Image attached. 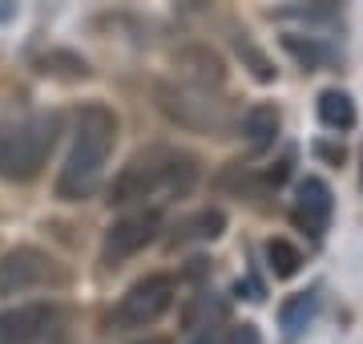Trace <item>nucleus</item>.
<instances>
[{
    "instance_id": "12",
    "label": "nucleus",
    "mask_w": 363,
    "mask_h": 344,
    "mask_svg": "<svg viewBox=\"0 0 363 344\" xmlns=\"http://www.w3.org/2000/svg\"><path fill=\"white\" fill-rule=\"evenodd\" d=\"M222 231H226V215H222L218 207H206V211L190 215V219L178 227L174 243H214Z\"/></svg>"
},
{
    "instance_id": "4",
    "label": "nucleus",
    "mask_w": 363,
    "mask_h": 344,
    "mask_svg": "<svg viewBox=\"0 0 363 344\" xmlns=\"http://www.w3.org/2000/svg\"><path fill=\"white\" fill-rule=\"evenodd\" d=\"M157 106L169 122H178L182 130L198 134H226L230 130V109L222 97L210 93V85H157Z\"/></svg>"
},
{
    "instance_id": "9",
    "label": "nucleus",
    "mask_w": 363,
    "mask_h": 344,
    "mask_svg": "<svg viewBox=\"0 0 363 344\" xmlns=\"http://www.w3.org/2000/svg\"><path fill=\"white\" fill-rule=\"evenodd\" d=\"M331 211H335V199H331V186L323 178H303L295 195V223L307 231V235H323L327 223H331Z\"/></svg>"
},
{
    "instance_id": "6",
    "label": "nucleus",
    "mask_w": 363,
    "mask_h": 344,
    "mask_svg": "<svg viewBox=\"0 0 363 344\" xmlns=\"http://www.w3.org/2000/svg\"><path fill=\"white\" fill-rule=\"evenodd\" d=\"M0 344H69V320L57 304H21L0 312Z\"/></svg>"
},
{
    "instance_id": "20",
    "label": "nucleus",
    "mask_w": 363,
    "mask_h": 344,
    "mask_svg": "<svg viewBox=\"0 0 363 344\" xmlns=\"http://www.w3.org/2000/svg\"><path fill=\"white\" fill-rule=\"evenodd\" d=\"M138 344H169L166 336H145V340H138Z\"/></svg>"
},
{
    "instance_id": "17",
    "label": "nucleus",
    "mask_w": 363,
    "mask_h": 344,
    "mask_svg": "<svg viewBox=\"0 0 363 344\" xmlns=\"http://www.w3.org/2000/svg\"><path fill=\"white\" fill-rule=\"evenodd\" d=\"M283 49L295 57L303 69H319V65H327V57H331L315 37H298V33H286V37H283Z\"/></svg>"
},
{
    "instance_id": "1",
    "label": "nucleus",
    "mask_w": 363,
    "mask_h": 344,
    "mask_svg": "<svg viewBox=\"0 0 363 344\" xmlns=\"http://www.w3.org/2000/svg\"><path fill=\"white\" fill-rule=\"evenodd\" d=\"M113 142H117L113 109L101 106V102H89L77 114V134H73L65 166L57 174V199H65V203L93 199V190L105 178V162H109Z\"/></svg>"
},
{
    "instance_id": "16",
    "label": "nucleus",
    "mask_w": 363,
    "mask_h": 344,
    "mask_svg": "<svg viewBox=\"0 0 363 344\" xmlns=\"http://www.w3.org/2000/svg\"><path fill=\"white\" fill-rule=\"evenodd\" d=\"M40 65V73L45 77H61V81H81V77H89V65L81 61V57H73V53H49V57H40L37 61Z\"/></svg>"
},
{
    "instance_id": "3",
    "label": "nucleus",
    "mask_w": 363,
    "mask_h": 344,
    "mask_svg": "<svg viewBox=\"0 0 363 344\" xmlns=\"http://www.w3.org/2000/svg\"><path fill=\"white\" fill-rule=\"evenodd\" d=\"M57 130H61L57 114H25L0 122V178L33 183L57 146Z\"/></svg>"
},
{
    "instance_id": "21",
    "label": "nucleus",
    "mask_w": 363,
    "mask_h": 344,
    "mask_svg": "<svg viewBox=\"0 0 363 344\" xmlns=\"http://www.w3.org/2000/svg\"><path fill=\"white\" fill-rule=\"evenodd\" d=\"M194 344H218V340H214V336H210V332H202V336H198Z\"/></svg>"
},
{
    "instance_id": "2",
    "label": "nucleus",
    "mask_w": 363,
    "mask_h": 344,
    "mask_svg": "<svg viewBox=\"0 0 363 344\" xmlns=\"http://www.w3.org/2000/svg\"><path fill=\"white\" fill-rule=\"evenodd\" d=\"M198 178V158L174 146H150L133 154L117 178L109 183V203L113 207H133V203L157 199V195H186Z\"/></svg>"
},
{
    "instance_id": "5",
    "label": "nucleus",
    "mask_w": 363,
    "mask_h": 344,
    "mask_svg": "<svg viewBox=\"0 0 363 344\" xmlns=\"http://www.w3.org/2000/svg\"><path fill=\"white\" fill-rule=\"evenodd\" d=\"M174 300H178V284H174V276H162V272H157V276H145V279H138L121 300H117L113 324L121 332L150 328V324H157V320L174 308Z\"/></svg>"
},
{
    "instance_id": "15",
    "label": "nucleus",
    "mask_w": 363,
    "mask_h": 344,
    "mask_svg": "<svg viewBox=\"0 0 363 344\" xmlns=\"http://www.w3.org/2000/svg\"><path fill=\"white\" fill-rule=\"evenodd\" d=\"M262 252H267V267L274 272V279L298 276V267H303V252H298L295 243H286V239H271Z\"/></svg>"
},
{
    "instance_id": "19",
    "label": "nucleus",
    "mask_w": 363,
    "mask_h": 344,
    "mask_svg": "<svg viewBox=\"0 0 363 344\" xmlns=\"http://www.w3.org/2000/svg\"><path fill=\"white\" fill-rule=\"evenodd\" d=\"M226 344H262V332L255 328V324H234Z\"/></svg>"
},
{
    "instance_id": "11",
    "label": "nucleus",
    "mask_w": 363,
    "mask_h": 344,
    "mask_svg": "<svg viewBox=\"0 0 363 344\" xmlns=\"http://www.w3.org/2000/svg\"><path fill=\"white\" fill-rule=\"evenodd\" d=\"M238 130H242L250 150H267V146H274V138H279V109L267 106V102L250 106L247 114H242V122H238Z\"/></svg>"
},
{
    "instance_id": "14",
    "label": "nucleus",
    "mask_w": 363,
    "mask_h": 344,
    "mask_svg": "<svg viewBox=\"0 0 363 344\" xmlns=\"http://www.w3.org/2000/svg\"><path fill=\"white\" fill-rule=\"evenodd\" d=\"M315 308H319V296L315 291H298V296H291L283 308H279V324H283L286 336H295V332H303L307 324H311Z\"/></svg>"
},
{
    "instance_id": "10",
    "label": "nucleus",
    "mask_w": 363,
    "mask_h": 344,
    "mask_svg": "<svg viewBox=\"0 0 363 344\" xmlns=\"http://www.w3.org/2000/svg\"><path fill=\"white\" fill-rule=\"evenodd\" d=\"M178 69L182 77L190 81V85H222L226 81V65H222V57L206 45H190V49H182L178 57Z\"/></svg>"
},
{
    "instance_id": "18",
    "label": "nucleus",
    "mask_w": 363,
    "mask_h": 344,
    "mask_svg": "<svg viewBox=\"0 0 363 344\" xmlns=\"http://www.w3.org/2000/svg\"><path fill=\"white\" fill-rule=\"evenodd\" d=\"M234 49H238V57H247L250 73H255L259 81H274V69H271V61H267V57H262L259 49L250 45V41H247V33H242V37H234Z\"/></svg>"
},
{
    "instance_id": "8",
    "label": "nucleus",
    "mask_w": 363,
    "mask_h": 344,
    "mask_svg": "<svg viewBox=\"0 0 363 344\" xmlns=\"http://www.w3.org/2000/svg\"><path fill=\"white\" fill-rule=\"evenodd\" d=\"M52 276H57L52 255H45L40 247H13L0 255V300L45 288Z\"/></svg>"
},
{
    "instance_id": "7",
    "label": "nucleus",
    "mask_w": 363,
    "mask_h": 344,
    "mask_svg": "<svg viewBox=\"0 0 363 344\" xmlns=\"http://www.w3.org/2000/svg\"><path fill=\"white\" fill-rule=\"evenodd\" d=\"M157 235H162V215L157 211L121 215L101 239V264L105 267H121L125 259H133L138 252H145Z\"/></svg>"
},
{
    "instance_id": "13",
    "label": "nucleus",
    "mask_w": 363,
    "mask_h": 344,
    "mask_svg": "<svg viewBox=\"0 0 363 344\" xmlns=\"http://www.w3.org/2000/svg\"><path fill=\"white\" fill-rule=\"evenodd\" d=\"M319 118H323L327 130H351L359 114H355L351 93H343V90H323V93H319Z\"/></svg>"
}]
</instances>
